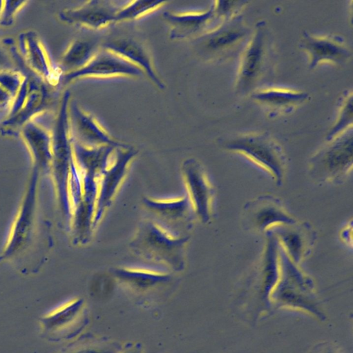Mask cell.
Returning a JSON list of instances; mask_svg holds the SVG:
<instances>
[{
    "mask_svg": "<svg viewBox=\"0 0 353 353\" xmlns=\"http://www.w3.org/2000/svg\"><path fill=\"white\" fill-rule=\"evenodd\" d=\"M16 46L26 65L46 85L55 87L61 81L64 75L61 70L58 63L53 61L35 31L27 30L20 32Z\"/></svg>",
    "mask_w": 353,
    "mask_h": 353,
    "instance_id": "7",
    "label": "cell"
},
{
    "mask_svg": "<svg viewBox=\"0 0 353 353\" xmlns=\"http://www.w3.org/2000/svg\"><path fill=\"white\" fill-rule=\"evenodd\" d=\"M15 63L5 48L0 45V72L7 70H15Z\"/></svg>",
    "mask_w": 353,
    "mask_h": 353,
    "instance_id": "31",
    "label": "cell"
},
{
    "mask_svg": "<svg viewBox=\"0 0 353 353\" xmlns=\"http://www.w3.org/2000/svg\"><path fill=\"white\" fill-rule=\"evenodd\" d=\"M181 176L194 214L203 223H209L214 190L203 167L195 159H187L181 165Z\"/></svg>",
    "mask_w": 353,
    "mask_h": 353,
    "instance_id": "9",
    "label": "cell"
},
{
    "mask_svg": "<svg viewBox=\"0 0 353 353\" xmlns=\"http://www.w3.org/2000/svg\"><path fill=\"white\" fill-rule=\"evenodd\" d=\"M142 203L152 219L176 234L188 235L194 213L185 194L163 198L146 196Z\"/></svg>",
    "mask_w": 353,
    "mask_h": 353,
    "instance_id": "8",
    "label": "cell"
},
{
    "mask_svg": "<svg viewBox=\"0 0 353 353\" xmlns=\"http://www.w3.org/2000/svg\"><path fill=\"white\" fill-rule=\"evenodd\" d=\"M314 158L313 169L324 179H338L351 168L352 163V128L330 141Z\"/></svg>",
    "mask_w": 353,
    "mask_h": 353,
    "instance_id": "10",
    "label": "cell"
},
{
    "mask_svg": "<svg viewBox=\"0 0 353 353\" xmlns=\"http://www.w3.org/2000/svg\"><path fill=\"white\" fill-rule=\"evenodd\" d=\"M85 313L84 300L75 297L44 315L40 323L43 330L48 334H62L66 339H73L78 336L87 323Z\"/></svg>",
    "mask_w": 353,
    "mask_h": 353,
    "instance_id": "12",
    "label": "cell"
},
{
    "mask_svg": "<svg viewBox=\"0 0 353 353\" xmlns=\"http://www.w3.org/2000/svg\"><path fill=\"white\" fill-rule=\"evenodd\" d=\"M228 150L239 153L282 181L285 159L281 147L265 133L242 134L223 141Z\"/></svg>",
    "mask_w": 353,
    "mask_h": 353,
    "instance_id": "4",
    "label": "cell"
},
{
    "mask_svg": "<svg viewBox=\"0 0 353 353\" xmlns=\"http://www.w3.org/2000/svg\"><path fill=\"white\" fill-rule=\"evenodd\" d=\"M189 235L176 234L149 218L141 222L129 245L146 261L178 273L184 270Z\"/></svg>",
    "mask_w": 353,
    "mask_h": 353,
    "instance_id": "2",
    "label": "cell"
},
{
    "mask_svg": "<svg viewBox=\"0 0 353 353\" xmlns=\"http://www.w3.org/2000/svg\"><path fill=\"white\" fill-rule=\"evenodd\" d=\"M247 3L245 1H216L212 3L216 20L219 23L238 15Z\"/></svg>",
    "mask_w": 353,
    "mask_h": 353,
    "instance_id": "29",
    "label": "cell"
},
{
    "mask_svg": "<svg viewBox=\"0 0 353 353\" xmlns=\"http://www.w3.org/2000/svg\"><path fill=\"white\" fill-rule=\"evenodd\" d=\"M120 8L110 1H88L80 6L60 10L58 17L68 24L100 29L115 22Z\"/></svg>",
    "mask_w": 353,
    "mask_h": 353,
    "instance_id": "17",
    "label": "cell"
},
{
    "mask_svg": "<svg viewBox=\"0 0 353 353\" xmlns=\"http://www.w3.org/2000/svg\"><path fill=\"white\" fill-rule=\"evenodd\" d=\"M113 76L143 77V71L118 54L100 47L91 60L83 68L65 74L61 81L68 83L80 78Z\"/></svg>",
    "mask_w": 353,
    "mask_h": 353,
    "instance_id": "11",
    "label": "cell"
},
{
    "mask_svg": "<svg viewBox=\"0 0 353 353\" xmlns=\"http://www.w3.org/2000/svg\"><path fill=\"white\" fill-rule=\"evenodd\" d=\"M101 47L137 66L159 89L165 88L164 82L155 69L149 51L139 41L128 37H119L105 41Z\"/></svg>",
    "mask_w": 353,
    "mask_h": 353,
    "instance_id": "18",
    "label": "cell"
},
{
    "mask_svg": "<svg viewBox=\"0 0 353 353\" xmlns=\"http://www.w3.org/2000/svg\"><path fill=\"white\" fill-rule=\"evenodd\" d=\"M137 150L126 145L116 148L111 162L97 179V192L93 228L95 230L111 207L127 176Z\"/></svg>",
    "mask_w": 353,
    "mask_h": 353,
    "instance_id": "5",
    "label": "cell"
},
{
    "mask_svg": "<svg viewBox=\"0 0 353 353\" xmlns=\"http://www.w3.org/2000/svg\"><path fill=\"white\" fill-rule=\"evenodd\" d=\"M68 118L73 139L87 146L126 145L114 139L97 119L83 110L75 100L68 104Z\"/></svg>",
    "mask_w": 353,
    "mask_h": 353,
    "instance_id": "14",
    "label": "cell"
},
{
    "mask_svg": "<svg viewBox=\"0 0 353 353\" xmlns=\"http://www.w3.org/2000/svg\"><path fill=\"white\" fill-rule=\"evenodd\" d=\"M41 174L37 169L32 167L0 254V262H8L25 274L37 272L53 246L51 226L44 218L40 205Z\"/></svg>",
    "mask_w": 353,
    "mask_h": 353,
    "instance_id": "1",
    "label": "cell"
},
{
    "mask_svg": "<svg viewBox=\"0 0 353 353\" xmlns=\"http://www.w3.org/2000/svg\"><path fill=\"white\" fill-rule=\"evenodd\" d=\"M120 353H143L142 345L140 342H128L123 345Z\"/></svg>",
    "mask_w": 353,
    "mask_h": 353,
    "instance_id": "32",
    "label": "cell"
},
{
    "mask_svg": "<svg viewBox=\"0 0 353 353\" xmlns=\"http://www.w3.org/2000/svg\"><path fill=\"white\" fill-rule=\"evenodd\" d=\"M166 1L137 0L121 6L115 16V22L137 19L160 8Z\"/></svg>",
    "mask_w": 353,
    "mask_h": 353,
    "instance_id": "25",
    "label": "cell"
},
{
    "mask_svg": "<svg viewBox=\"0 0 353 353\" xmlns=\"http://www.w3.org/2000/svg\"><path fill=\"white\" fill-rule=\"evenodd\" d=\"M164 19L171 26V39H184L205 33L210 30L216 17L213 5L204 10L185 12H164Z\"/></svg>",
    "mask_w": 353,
    "mask_h": 353,
    "instance_id": "20",
    "label": "cell"
},
{
    "mask_svg": "<svg viewBox=\"0 0 353 353\" xmlns=\"http://www.w3.org/2000/svg\"><path fill=\"white\" fill-rule=\"evenodd\" d=\"M117 147L87 146L72 138L73 157L79 169L89 177L98 178L113 159Z\"/></svg>",
    "mask_w": 353,
    "mask_h": 353,
    "instance_id": "22",
    "label": "cell"
},
{
    "mask_svg": "<svg viewBox=\"0 0 353 353\" xmlns=\"http://www.w3.org/2000/svg\"><path fill=\"white\" fill-rule=\"evenodd\" d=\"M268 37L265 22H258L240 57L236 81L237 93L249 92L261 77L267 59Z\"/></svg>",
    "mask_w": 353,
    "mask_h": 353,
    "instance_id": "6",
    "label": "cell"
},
{
    "mask_svg": "<svg viewBox=\"0 0 353 353\" xmlns=\"http://www.w3.org/2000/svg\"><path fill=\"white\" fill-rule=\"evenodd\" d=\"M3 1H0V18H1V15L2 9H3Z\"/></svg>",
    "mask_w": 353,
    "mask_h": 353,
    "instance_id": "34",
    "label": "cell"
},
{
    "mask_svg": "<svg viewBox=\"0 0 353 353\" xmlns=\"http://www.w3.org/2000/svg\"><path fill=\"white\" fill-rule=\"evenodd\" d=\"M115 279L123 286L137 293H146L167 285L173 273L162 269L120 266L112 270Z\"/></svg>",
    "mask_w": 353,
    "mask_h": 353,
    "instance_id": "19",
    "label": "cell"
},
{
    "mask_svg": "<svg viewBox=\"0 0 353 353\" xmlns=\"http://www.w3.org/2000/svg\"><path fill=\"white\" fill-rule=\"evenodd\" d=\"M300 44L307 54L310 69L323 63H343L352 55L343 38L336 34L314 35L304 31Z\"/></svg>",
    "mask_w": 353,
    "mask_h": 353,
    "instance_id": "13",
    "label": "cell"
},
{
    "mask_svg": "<svg viewBox=\"0 0 353 353\" xmlns=\"http://www.w3.org/2000/svg\"><path fill=\"white\" fill-rule=\"evenodd\" d=\"M325 353H334V352H331V351H328V352H325Z\"/></svg>",
    "mask_w": 353,
    "mask_h": 353,
    "instance_id": "35",
    "label": "cell"
},
{
    "mask_svg": "<svg viewBox=\"0 0 353 353\" xmlns=\"http://www.w3.org/2000/svg\"><path fill=\"white\" fill-rule=\"evenodd\" d=\"M70 100V92L66 90L61 97L51 129L53 160L48 175L52 181L55 199L59 201L67 198L73 158L72 135L68 118Z\"/></svg>",
    "mask_w": 353,
    "mask_h": 353,
    "instance_id": "3",
    "label": "cell"
},
{
    "mask_svg": "<svg viewBox=\"0 0 353 353\" xmlns=\"http://www.w3.org/2000/svg\"><path fill=\"white\" fill-rule=\"evenodd\" d=\"M256 210L255 222L258 227L265 228L274 223H292L294 220L282 210L270 205H263Z\"/></svg>",
    "mask_w": 353,
    "mask_h": 353,
    "instance_id": "28",
    "label": "cell"
},
{
    "mask_svg": "<svg viewBox=\"0 0 353 353\" xmlns=\"http://www.w3.org/2000/svg\"><path fill=\"white\" fill-rule=\"evenodd\" d=\"M10 94L0 85V108L7 107L8 108L12 101Z\"/></svg>",
    "mask_w": 353,
    "mask_h": 353,
    "instance_id": "33",
    "label": "cell"
},
{
    "mask_svg": "<svg viewBox=\"0 0 353 353\" xmlns=\"http://www.w3.org/2000/svg\"><path fill=\"white\" fill-rule=\"evenodd\" d=\"M50 103V93L47 85L41 83L28 96L19 111L12 117L5 118L0 125V132L4 136L19 134L21 128L27 122L41 116Z\"/></svg>",
    "mask_w": 353,
    "mask_h": 353,
    "instance_id": "21",
    "label": "cell"
},
{
    "mask_svg": "<svg viewBox=\"0 0 353 353\" xmlns=\"http://www.w3.org/2000/svg\"><path fill=\"white\" fill-rule=\"evenodd\" d=\"M28 3L27 1H3L0 26L8 27L12 25L17 14Z\"/></svg>",
    "mask_w": 353,
    "mask_h": 353,
    "instance_id": "30",
    "label": "cell"
},
{
    "mask_svg": "<svg viewBox=\"0 0 353 353\" xmlns=\"http://www.w3.org/2000/svg\"><path fill=\"white\" fill-rule=\"evenodd\" d=\"M37 118L23 125L19 135L30 154L32 167L48 175L53 160L51 129L37 121Z\"/></svg>",
    "mask_w": 353,
    "mask_h": 353,
    "instance_id": "15",
    "label": "cell"
},
{
    "mask_svg": "<svg viewBox=\"0 0 353 353\" xmlns=\"http://www.w3.org/2000/svg\"><path fill=\"white\" fill-rule=\"evenodd\" d=\"M353 96L352 92H347L341 102L337 118L329 130L327 136L328 141L352 128Z\"/></svg>",
    "mask_w": 353,
    "mask_h": 353,
    "instance_id": "26",
    "label": "cell"
},
{
    "mask_svg": "<svg viewBox=\"0 0 353 353\" xmlns=\"http://www.w3.org/2000/svg\"><path fill=\"white\" fill-rule=\"evenodd\" d=\"M100 48L97 40L76 39L72 41L61 56L58 65L64 74L86 65Z\"/></svg>",
    "mask_w": 353,
    "mask_h": 353,
    "instance_id": "24",
    "label": "cell"
},
{
    "mask_svg": "<svg viewBox=\"0 0 353 353\" xmlns=\"http://www.w3.org/2000/svg\"><path fill=\"white\" fill-rule=\"evenodd\" d=\"M251 98L271 108L289 110L308 100L309 94L300 90L270 86L256 89Z\"/></svg>",
    "mask_w": 353,
    "mask_h": 353,
    "instance_id": "23",
    "label": "cell"
},
{
    "mask_svg": "<svg viewBox=\"0 0 353 353\" xmlns=\"http://www.w3.org/2000/svg\"><path fill=\"white\" fill-rule=\"evenodd\" d=\"M123 345L104 339L84 337L82 342L64 353H120Z\"/></svg>",
    "mask_w": 353,
    "mask_h": 353,
    "instance_id": "27",
    "label": "cell"
},
{
    "mask_svg": "<svg viewBox=\"0 0 353 353\" xmlns=\"http://www.w3.org/2000/svg\"><path fill=\"white\" fill-rule=\"evenodd\" d=\"M248 29L238 14L217 23L199 37L202 49L211 54H222L233 50L246 37Z\"/></svg>",
    "mask_w": 353,
    "mask_h": 353,
    "instance_id": "16",
    "label": "cell"
}]
</instances>
